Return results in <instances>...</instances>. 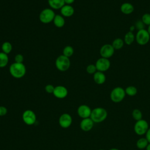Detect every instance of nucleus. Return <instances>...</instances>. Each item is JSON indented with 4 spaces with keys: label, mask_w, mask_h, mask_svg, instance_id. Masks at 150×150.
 <instances>
[{
    "label": "nucleus",
    "mask_w": 150,
    "mask_h": 150,
    "mask_svg": "<svg viewBox=\"0 0 150 150\" xmlns=\"http://www.w3.org/2000/svg\"><path fill=\"white\" fill-rule=\"evenodd\" d=\"M47 1L52 9H60L65 5L64 0H47Z\"/></svg>",
    "instance_id": "a211bd4d"
},
{
    "label": "nucleus",
    "mask_w": 150,
    "mask_h": 150,
    "mask_svg": "<svg viewBox=\"0 0 150 150\" xmlns=\"http://www.w3.org/2000/svg\"><path fill=\"white\" fill-rule=\"evenodd\" d=\"M114 51L115 49L111 44H104L100 49V54L101 57L109 59L113 56Z\"/></svg>",
    "instance_id": "9d476101"
},
{
    "label": "nucleus",
    "mask_w": 150,
    "mask_h": 150,
    "mask_svg": "<svg viewBox=\"0 0 150 150\" xmlns=\"http://www.w3.org/2000/svg\"><path fill=\"white\" fill-rule=\"evenodd\" d=\"M22 120L28 125H32L36 121V115L34 111L31 110H26L22 114Z\"/></svg>",
    "instance_id": "6e6552de"
},
{
    "label": "nucleus",
    "mask_w": 150,
    "mask_h": 150,
    "mask_svg": "<svg viewBox=\"0 0 150 150\" xmlns=\"http://www.w3.org/2000/svg\"><path fill=\"white\" fill-rule=\"evenodd\" d=\"M8 112V110L5 106H0V116L2 117L5 115Z\"/></svg>",
    "instance_id": "473e14b6"
},
{
    "label": "nucleus",
    "mask_w": 150,
    "mask_h": 150,
    "mask_svg": "<svg viewBox=\"0 0 150 150\" xmlns=\"http://www.w3.org/2000/svg\"><path fill=\"white\" fill-rule=\"evenodd\" d=\"M132 117L137 121L142 119V113L140 110L135 108L132 112Z\"/></svg>",
    "instance_id": "bb28decb"
},
{
    "label": "nucleus",
    "mask_w": 150,
    "mask_h": 150,
    "mask_svg": "<svg viewBox=\"0 0 150 150\" xmlns=\"http://www.w3.org/2000/svg\"><path fill=\"white\" fill-rule=\"evenodd\" d=\"M148 32H149V35H150V25L149 26H148Z\"/></svg>",
    "instance_id": "58836bf2"
},
{
    "label": "nucleus",
    "mask_w": 150,
    "mask_h": 150,
    "mask_svg": "<svg viewBox=\"0 0 150 150\" xmlns=\"http://www.w3.org/2000/svg\"><path fill=\"white\" fill-rule=\"evenodd\" d=\"M92 110L89 106L86 104L80 105L77 110L78 115L82 119L90 117Z\"/></svg>",
    "instance_id": "f8f14e48"
},
{
    "label": "nucleus",
    "mask_w": 150,
    "mask_h": 150,
    "mask_svg": "<svg viewBox=\"0 0 150 150\" xmlns=\"http://www.w3.org/2000/svg\"><path fill=\"white\" fill-rule=\"evenodd\" d=\"M95 65L96 66L97 71L104 73V71H106L110 69L111 63L108 59L101 57L100 58L97 59Z\"/></svg>",
    "instance_id": "1a4fd4ad"
},
{
    "label": "nucleus",
    "mask_w": 150,
    "mask_h": 150,
    "mask_svg": "<svg viewBox=\"0 0 150 150\" xmlns=\"http://www.w3.org/2000/svg\"><path fill=\"white\" fill-rule=\"evenodd\" d=\"M124 43H125L123 39L120 38H117L112 41L111 45L115 50H120L122 48Z\"/></svg>",
    "instance_id": "412c9836"
},
{
    "label": "nucleus",
    "mask_w": 150,
    "mask_h": 150,
    "mask_svg": "<svg viewBox=\"0 0 150 150\" xmlns=\"http://www.w3.org/2000/svg\"><path fill=\"white\" fill-rule=\"evenodd\" d=\"M94 122L93 120L89 118L82 119L80 123V127L81 129L84 132H88L92 129L94 127Z\"/></svg>",
    "instance_id": "4468645a"
},
{
    "label": "nucleus",
    "mask_w": 150,
    "mask_h": 150,
    "mask_svg": "<svg viewBox=\"0 0 150 150\" xmlns=\"http://www.w3.org/2000/svg\"><path fill=\"white\" fill-rule=\"evenodd\" d=\"M53 94L57 98H64L68 94V90L67 88L63 86H57L54 87Z\"/></svg>",
    "instance_id": "ddd939ff"
},
{
    "label": "nucleus",
    "mask_w": 150,
    "mask_h": 150,
    "mask_svg": "<svg viewBox=\"0 0 150 150\" xmlns=\"http://www.w3.org/2000/svg\"><path fill=\"white\" fill-rule=\"evenodd\" d=\"M54 89V87L52 84H47L45 87V91H46V93L49 94H53Z\"/></svg>",
    "instance_id": "7c9ffc66"
},
{
    "label": "nucleus",
    "mask_w": 150,
    "mask_h": 150,
    "mask_svg": "<svg viewBox=\"0 0 150 150\" xmlns=\"http://www.w3.org/2000/svg\"><path fill=\"white\" fill-rule=\"evenodd\" d=\"M73 53H74V49L72 46L70 45L65 46L63 50V55L69 58L71 57L73 54Z\"/></svg>",
    "instance_id": "a878e982"
},
{
    "label": "nucleus",
    "mask_w": 150,
    "mask_h": 150,
    "mask_svg": "<svg viewBox=\"0 0 150 150\" xmlns=\"http://www.w3.org/2000/svg\"><path fill=\"white\" fill-rule=\"evenodd\" d=\"M97 71L95 64H90L86 67V71L90 74H94Z\"/></svg>",
    "instance_id": "c85d7f7f"
},
{
    "label": "nucleus",
    "mask_w": 150,
    "mask_h": 150,
    "mask_svg": "<svg viewBox=\"0 0 150 150\" xmlns=\"http://www.w3.org/2000/svg\"><path fill=\"white\" fill-rule=\"evenodd\" d=\"M9 57L7 54L1 52H0V68L5 67L8 63Z\"/></svg>",
    "instance_id": "5701e85b"
},
{
    "label": "nucleus",
    "mask_w": 150,
    "mask_h": 150,
    "mask_svg": "<svg viewBox=\"0 0 150 150\" xmlns=\"http://www.w3.org/2000/svg\"><path fill=\"white\" fill-rule=\"evenodd\" d=\"M109 150H120V149H118V148H111V149H110Z\"/></svg>",
    "instance_id": "4c0bfd02"
},
{
    "label": "nucleus",
    "mask_w": 150,
    "mask_h": 150,
    "mask_svg": "<svg viewBox=\"0 0 150 150\" xmlns=\"http://www.w3.org/2000/svg\"><path fill=\"white\" fill-rule=\"evenodd\" d=\"M98 150H105V149H98Z\"/></svg>",
    "instance_id": "ea45409f"
},
{
    "label": "nucleus",
    "mask_w": 150,
    "mask_h": 150,
    "mask_svg": "<svg viewBox=\"0 0 150 150\" xmlns=\"http://www.w3.org/2000/svg\"><path fill=\"white\" fill-rule=\"evenodd\" d=\"M53 22L55 26L60 28L64 26L65 24V20L64 17L62 15H56L53 21Z\"/></svg>",
    "instance_id": "6ab92c4d"
},
{
    "label": "nucleus",
    "mask_w": 150,
    "mask_h": 150,
    "mask_svg": "<svg viewBox=\"0 0 150 150\" xmlns=\"http://www.w3.org/2000/svg\"><path fill=\"white\" fill-rule=\"evenodd\" d=\"M149 13H150V12H149Z\"/></svg>",
    "instance_id": "a19ab883"
},
{
    "label": "nucleus",
    "mask_w": 150,
    "mask_h": 150,
    "mask_svg": "<svg viewBox=\"0 0 150 150\" xmlns=\"http://www.w3.org/2000/svg\"><path fill=\"white\" fill-rule=\"evenodd\" d=\"M121 12L125 15H129L134 11V7L129 2H124L120 6Z\"/></svg>",
    "instance_id": "f3484780"
},
{
    "label": "nucleus",
    "mask_w": 150,
    "mask_h": 150,
    "mask_svg": "<svg viewBox=\"0 0 150 150\" xmlns=\"http://www.w3.org/2000/svg\"><path fill=\"white\" fill-rule=\"evenodd\" d=\"M148 129L149 125L148 122L143 119L137 121L134 126V132L138 135H145Z\"/></svg>",
    "instance_id": "423d86ee"
},
{
    "label": "nucleus",
    "mask_w": 150,
    "mask_h": 150,
    "mask_svg": "<svg viewBox=\"0 0 150 150\" xmlns=\"http://www.w3.org/2000/svg\"><path fill=\"white\" fill-rule=\"evenodd\" d=\"M125 89L121 87H116L114 88L110 93V99L111 100L115 103L122 101L125 97Z\"/></svg>",
    "instance_id": "39448f33"
},
{
    "label": "nucleus",
    "mask_w": 150,
    "mask_h": 150,
    "mask_svg": "<svg viewBox=\"0 0 150 150\" xmlns=\"http://www.w3.org/2000/svg\"><path fill=\"white\" fill-rule=\"evenodd\" d=\"M125 92L126 95L132 97L137 94L138 90L136 87L134 86H129L125 88Z\"/></svg>",
    "instance_id": "393cba45"
},
{
    "label": "nucleus",
    "mask_w": 150,
    "mask_h": 150,
    "mask_svg": "<svg viewBox=\"0 0 150 150\" xmlns=\"http://www.w3.org/2000/svg\"><path fill=\"white\" fill-rule=\"evenodd\" d=\"M2 52L6 53L9 54L12 50V45L9 42H5L2 44L1 46Z\"/></svg>",
    "instance_id": "b1692460"
},
{
    "label": "nucleus",
    "mask_w": 150,
    "mask_h": 150,
    "mask_svg": "<svg viewBox=\"0 0 150 150\" xmlns=\"http://www.w3.org/2000/svg\"><path fill=\"white\" fill-rule=\"evenodd\" d=\"M55 66L59 71H65L70 68V60L69 57L62 54L56 59Z\"/></svg>",
    "instance_id": "7ed1b4c3"
},
{
    "label": "nucleus",
    "mask_w": 150,
    "mask_h": 150,
    "mask_svg": "<svg viewBox=\"0 0 150 150\" xmlns=\"http://www.w3.org/2000/svg\"><path fill=\"white\" fill-rule=\"evenodd\" d=\"M60 13L64 17H70L74 14V9L71 5L65 4L60 9Z\"/></svg>",
    "instance_id": "2eb2a0df"
},
{
    "label": "nucleus",
    "mask_w": 150,
    "mask_h": 150,
    "mask_svg": "<svg viewBox=\"0 0 150 150\" xmlns=\"http://www.w3.org/2000/svg\"><path fill=\"white\" fill-rule=\"evenodd\" d=\"M135 27L136 29H138V30L144 29H145V24L142 22L141 20H138L135 22Z\"/></svg>",
    "instance_id": "c756f323"
},
{
    "label": "nucleus",
    "mask_w": 150,
    "mask_h": 150,
    "mask_svg": "<svg viewBox=\"0 0 150 150\" xmlns=\"http://www.w3.org/2000/svg\"><path fill=\"white\" fill-rule=\"evenodd\" d=\"M108 112L103 107H96L92 110L90 118L94 123H100L103 122L107 117Z\"/></svg>",
    "instance_id": "f03ea898"
},
{
    "label": "nucleus",
    "mask_w": 150,
    "mask_h": 150,
    "mask_svg": "<svg viewBox=\"0 0 150 150\" xmlns=\"http://www.w3.org/2000/svg\"><path fill=\"white\" fill-rule=\"evenodd\" d=\"M9 71L13 77L15 79H21L25 75L26 69L23 63L14 62L11 64Z\"/></svg>",
    "instance_id": "f257e3e1"
},
{
    "label": "nucleus",
    "mask_w": 150,
    "mask_h": 150,
    "mask_svg": "<svg viewBox=\"0 0 150 150\" xmlns=\"http://www.w3.org/2000/svg\"><path fill=\"white\" fill-rule=\"evenodd\" d=\"M64 1L65 4H66V5H71V4H72L74 2L75 0H64Z\"/></svg>",
    "instance_id": "f704fd0d"
},
{
    "label": "nucleus",
    "mask_w": 150,
    "mask_h": 150,
    "mask_svg": "<svg viewBox=\"0 0 150 150\" xmlns=\"http://www.w3.org/2000/svg\"><path fill=\"white\" fill-rule=\"evenodd\" d=\"M73 122L71 116L68 113L62 114L59 118V124L63 128H68L70 127Z\"/></svg>",
    "instance_id": "9b49d317"
},
{
    "label": "nucleus",
    "mask_w": 150,
    "mask_h": 150,
    "mask_svg": "<svg viewBox=\"0 0 150 150\" xmlns=\"http://www.w3.org/2000/svg\"><path fill=\"white\" fill-rule=\"evenodd\" d=\"M56 14L52 8H45L43 9L39 14L40 21L45 24L53 22Z\"/></svg>",
    "instance_id": "20e7f679"
},
{
    "label": "nucleus",
    "mask_w": 150,
    "mask_h": 150,
    "mask_svg": "<svg viewBox=\"0 0 150 150\" xmlns=\"http://www.w3.org/2000/svg\"><path fill=\"white\" fill-rule=\"evenodd\" d=\"M146 150H150V143L148 144V145H147V146L146 147Z\"/></svg>",
    "instance_id": "e433bc0d"
},
{
    "label": "nucleus",
    "mask_w": 150,
    "mask_h": 150,
    "mask_svg": "<svg viewBox=\"0 0 150 150\" xmlns=\"http://www.w3.org/2000/svg\"><path fill=\"white\" fill-rule=\"evenodd\" d=\"M142 22L145 24V25H150V13H144L141 18Z\"/></svg>",
    "instance_id": "cd10ccee"
},
{
    "label": "nucleus",
    "mask_w": 150,
    "mask_h": 150,
    "mask_svg": "<svg viewBox=\"0 0 150 150\" xmlns=\"http://www.w3.org/2000/svg\"><path fill=\"white\" fill-rule=\"evenodd\" d=\"M24 60L23 56L21 54H17L15 56V62L16 63H23Z\"/></svg>",
    "instance_id": "2f4dec72"
},
{
    "label": "nucleus",
    "mask_w": 150,
    "mask_h": 150,
    "mask_svg": "<svg viewBox=\"0 0 150 150\" xmlns=\"http://www.w3.org/2000/svg\"><path fill=\"white\" fill-rule=\"evenodd\" d=\"M135 40V36L132 32L128 31L125 33L124 38V43L127 45H131Z\"/></svg>",
    "instance_id": "aec40b11"
},
{
    "label": "nucleus",
    "mask_w": 150,
    "mask_h": 150,
    "mask_svg": "<svg viewBox=\"0 0 150 150\" xmlns=\"http://www.w3.org/2000/svg\"><path fill=\"white\" fill-rule=\"evenodd\" d=\"M149 142L148 140L146 139L145 137H142L139 138L137 142H136V146L138 149H145L147 145H148Z\"/></svg>",
    "instance_id": "4be33fe9"
},
{
    "label": "nucleus",
    "mask_w": 150,
    "mask_h": 150,
    "mask_svg": "<svg viewBox=\"0 0 150 150\" xmlns=\"http://www.w3.org/2000/svg\"><path fill=\"white\" fill-rule=\"evenodd\" d=\"M93 80L96 84L101 85L105 83L106 80V76L103 72L97 71L93 74Z\"/></svg>",
    "instance_id": "dca6fc26"
},
{
    "label": "nucleus",
    "mask_w": 150,
    "mask_h": 150,
    "mask_svg": "<svg viewBox=\"0 0 150 150\" xmlns=\"http://www.w3.org/2000/svg\"><path fill=\"white\" fill-rule=\"evenodd\" d=\"M135 26H134V25H132V26H131L130 28H129V31L133 32V31L135 30Z\"/></svg>",
    "instance_id": "c9c22d12"
},
{
    "label": "nucleus",
    "mask_w": 150,
    "mask_h": 150,
    "mask_svg": "<svg viewBox=\"0 0 150 150\" xmlns=\"http://www.w3.org/2000/svg\"><path fill=\"white\" fill-rule=\"evenodd\" d=\"M145 138L148 140V142L150 143V128H149V129H148L147 132L145 134Z\"/></svg>",
    "instance_id": "72a5a7b5"
},
{
    "label": "nucleus",
    "mask_w": 150,
    "mask_h": 150,
    "mask_svg": "<svg viewBox=\"0 0 150 150\" xmlns=\"http://www.w3.org/2000/svg\"><path fill=\"white\" fill-rule=\"evenodd\" d=\"M135 40L138 45L141 46L145 45L150 40V35L145 29L138 30L135 36Z\"/></svg>",
    "instance_id": "0eeeda50"
}]
</instances>
